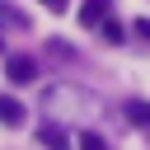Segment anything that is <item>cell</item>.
<instances>
[{
    "label": "cell",
    "mask_w": 150,
    "mask_h": 150,
    "mask_svg": "<svg viewBox=\"0 0 150 150\" xmlns=\"http://www.w3.org/2000/svg\"><path fill=\"white\" fill-rule=\"evenodd\" d=\"M38 141H42L47 150H70V136H66L56 122H42V127H38Z\"/></svg>",
    "instance_id": "cell-4"
},
{
    "label": "cell",
    "mask_w": 150,
    "mask_h": 150,
    "mask_svg": "<svg viewBox=\"0 0 150 150\" xmlns=\"http://www.w3.org/2000/svg\"><path fill=\"white\" fill-rule=\"evenodd\" d=\"M5 70H9L14 84H33V80H38V61H33V56H9Z\"/></svg>",
    "instance_id": "cell-2"
},
{
    "label": "cell",
    "mask_w": 150,
    "mask_h": 150,
    "mask_svg": "<svg viewBox=\"0 0 150 150\" xmlns=\"http://www.w3.org/2000/svg\"><path fill=\"white\" fill-rule=\"evenodd\" d=\"M0 122H5V127H19V122H23V103H19V98H0Z\"/></svg>",
    "instance_id": "cell-5"
},
{
    "label": "cell",
    "mask_w": 150,
    "mask_h": 150,
    "mask_svg": "<svg viewBox=\"0 0 150 150\" xmlns=\"http://www.w3.org/2000/svg\"><path fill=\"white\" fill-rule=\"evenodd\" d=\"M80 150H108V141H103L98 131H84V136H80Z\"/></svg>",
    "instance_id": "cell-9"
},
{
    "label": "cell",
    "mask_w": 150,
    "mask_h": 150,
    "mask_svg": "<svg viewBox=\"0 0 150 150\" xmlns=\"http://www.w3.org/2000/svg\"><path fill=\"white\" fill-rule=\"evenodd\" d=\"M42 5H47V9H52V14H61V9H66V5H70V0H42Z\"/></svg>",
    "instance_id": "cell-11"
},
{
    "label": "cell",
    "mask_w": 150,
    "mask_h": 150,
    "mask_svg": "<svg viewBox=\"0 0 150 150\" xmlns=\"http://www.w3.org/2000/svg\"><path fill=\"white\" fill-rule=\"evenodd\" d=\"M61 103H66L70 112H94V108H98V98H94L89 89H80V84H52V89L42 94V108L52 112V108H61Z\"/></svg>",
    "instance_id": "cell-1"
},
{
    "label": "cell",
    "mask_w": 150,
    "mask_h": 150,
    "mask_svg": "<svg viewBox=\"0 0 150 150\" xmlns=\"http://www.w3.org/2000/svg\"><path fill=\"white\" fill-rule=\"evenodd\" d=\"M131 28H136V38H141V42H150V19H136Z\"/></svg>",
    "instance_id": "cell-10"
},
{
    "label": "cell",
    "mask_w": 150,
    "mask_h": 150,
    "mask_svg": "<svg viewBox=\"0 0 150 150\" xmlns=\"http://www.w3.org/2000/svg\"><path fill=\"white\" fill-rule=\"evenodd\" d=\"M108 14H112V0H84V5H80V23H84V28H98Z\"/></svg>",
    "instance_id": "cell-3"
},
{
    "label": "cell",
    "mask_w": 150,
    "mask_h": 150,
    "mask_svg": "<svg viewBox=\"0 0 150 150\" xmlns=\"http://www.w3.org/2000/svg\"><path fill=\"white\" fill-rule=\"evenodd\" d=\"M98 33H103V42H122V23H117L112 14H108V19L98 23Z\"/></svg>",
    "instance_id": "cell-8"
},
{
    "label": "cell",
    "mask_w": 150,
    "mask_h": 150,
    "mask_svg": "<svg viewBox=\"0 0 150 150\" xmlns=\"http://www.w3.org/2000/svg\"><path fill=\"white\" fill-rule=\"evenodd\" d=\"M127 117H131L136 127H150V103H141V98H136V103H127Z\"/></svg>",
    "instance_id": "cell-7"
},
{
    "label": "cell",
    "mask_w": 150,
    "mask_h": 150,
    "mask_svg": "<svg viewBox=\"0 0 150 150\" xmlns=\"http://www.w3.org/2000/svg\"><path fill=\"white\" fill-rule=\"evenodd\" d=\"M23 23H28V19H23L14 5H5V0H0V28H23Z\"/></svg>",
    "instance_id": "cell-6"
}]
</instances>
